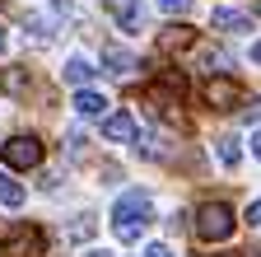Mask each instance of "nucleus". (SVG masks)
Returning a JSON list of instances; mask_svg holds the SVG:
<instances>
[{
	"label": "nucleus",
	"instance_id": "18",
	"mask_svg": "<svg viewBox=\"0 0 261 257\" xmlns=\"http://www.w3.org/2000/svg\"><path fill=\"white\" fill-rule=\"evenodd\" d=\"M70 234H75V239H89V234H93V220L80 215V224H70Z\"/></svg>",
	"mask_w": 261,
	"mask_h": 257
},
{
	"label": "nucleus",
	"instance_id": "6",
	"mask_svg": "<svg viewBox=\"0 0 261 257\" xmlns=\"http://www.w3.org/2000/svg\"><path fill=\"white\" fill-rule=\"evenodd\" d=\"M75 112L84 122H108V99L98 89H75Z\"/></svg>",
	"mask_w": 261,
	"mask_h": 257
},
{
	"label": "nucleus",
	"instance_id": "20",
	"mask_svg": "<svg viewBox=\"0 0 261 257\" xmlns=\"http://www.w3.org/2000/svg\"><path fill=\"white\" fill-rule=\"evenodd\" d=\"M247 224H256V229H261V201H252V206H247Z\"/></svg>",
	"mask_w": 261,
	"mask_h": 257
},
{
	"label": "nucleus",
	"instance_id": "15",
	"mask_svg": "<svg viewBox=\"0 0 261 257\" xmlns=\"http://www.w3.org/2000/svg\"><path fill=\"white\" fill-rule=\"evenodd\" d=\"M0 89H5V94H23L28 89V71L23 66H10L5 75H0Z\"/></svg>",
	"mask_w": 261,
	"mask_h": 257
},
{
	"label": "nucleus",
	"instance_id": "7",
	"mask_svg": "<svg viewBox=\"0 0 261 257\" xmlns=\"http://www.w3.org/2000/svg\"><path fill=\"white\" fill-rule=\"evenodd\" d=\"M103 136H108L112 145H130V141H136V117H130V112H108Z\"/></svg>",
	"mask_w": 261,
	"mask_h": 257
},
{
	"label": "nucleus",
	"instance_id": "16",
	"mask_svg": "<svg viewBox=\"0 0 261 257\" xmlns=\"http://www.w3.org/2000/svg\"><path fill=\"white\" fill-rule=\"evenodd\" d=\"M215 154H219V164H224V169H233V164H238V141H233V136H224Z\"/></svg>",
	"mask_w": 261,
	"mask_h": 257
},
{
	"label": "nucleus",
	"instance_id": "22",
	"mask_svg": "<svg viewBox=\"0 0 261 257\" xmlns=\"http://www.w3.org/2000/svg\"><path fill=\"white\" fill-rule=\"evenodd\" d=\"M252 154H256V159H261V131H256V136H252Z\"/></svg>",
	"mask_w": 261,
	"mask_h": 257
},
{
	"label": "nucleus",
	"instance_id": "1",
	"mask_svg": "<svg viewBox=\"0 0 261 257\" xmlns=\"http://www.w3.org/2000/svg\"><path fill=\"white\" fill-rule=\"evenodd\" d=\"M149 220H154V197H149V192L136 187V192H121V197H117V206H112V234L121 243H136Z\"/></svg>",
	"mask_w": 261,
	"mask_h": 257
},
{
	"label": "nucleus",
	"instance_id": "5",
	"mask_svg": "<svg viewBox=\"0 0 261 257\" xmlns=\"http://www.w3.org/2000/svg\"><path fill=\"white\" fill-rule=\"evenodd\" d=\"M201 99H205L215 112H233V103L243 99V89H238V80H233V75H210V80H205V89H201Z\"/></svg>",
	"mask_w": 261,
	"mask_h": 257
},
{
	"label": "nucleus",
	"instance_id": "2",
	"mask_svg": "<svg viewBox=\"0 0 261 257\" xmlns=\"http://www.w3.org/2000/svg\"><path fill=\"white\" fill-rule=\"evenodd\" d=\"M191 229H196V239H201V243H224L228 234H233V206H224V201L196 206Z\"/></svg>",
	"mask_w": 261,
	"mask_h": 257
},
{
	"label": "nucleus",
	"instance_id": "8",
	"mask_svg": "<svg viewBox=\"0 0 261 257\" xmlns=\"http://www.w3.org/2000/svg\"><path fill=\"white\" fill-rule=\"evenodd\" d=\"M93 75H98V71H93V61H89L84 52H75L70 61H65V71H61V80H65V84H75V89H89Z\"/></svg>",
	"mask_w": 261,
	"mask_h": 257
},
{
	"label": "nucleus",
	"instance_id": "21",
	"mask_svg": "<svg viewBox=\"0 0 261 257\" xmlns=\"http://www.w3.org/2000/svg\"><path fill=\"white\" fill-rule=\"evenodd\" d=\"M243 117H247V122H256V117H261V99H256V103H247V108H243Z\"/></svg>",
	"mask_w": 261,
	"mask_h": 257
},
{
	"label": "nucleus",
	"instance_id": "23",
	"mask_svg": "<svg viewBox=\"0 0 261 257\" xmlns=\"http://www.w3.org/2000/svg\"><path fill=\"white\" fill-rule=\"evenodd\" d=\"M89 257H112V252H108V248H93V252H89Z\"/></svg>",
	"mask_w": 261,
	"mask_h": 257
},
{
	"label": "nucleus",
	"instance_id": "12",
	"mask_svg": "<svg viewBox=\"0 0 261 257\" xmlns=\"http://www.w3.org/2000/svg\"><path fill=\"white\" fill-rule=\"evenodd\" d=\"M23 197H28V192H23V182H14V178H10V169H5V173H0V206L19 211V206H23Z\"/></svg>",
	"mask_w": 261,
	"mask_h": 257
},
{
	"label": "nucleus",
	"instance_id": "10",
	"mask_svg": "<svg viewBox=\"0 0 261 257\" xmlns=\"http://www.w3.org/2000/svg\"><path fill=\"white\" fill-rule=\"evenodd\" d=\"M191 61H196V71H210V75L228 71V56H224L219 47H196V52H191Z\"/></svg>",
	"mask_w": 261,
	"mask_h": 257
},
{
	"label": "nucleus",
	"instance_id": "25",
	"mask_svg": "<svg viewBox=\"0 0 261 257\" xmlns=\"http://www.w3.org/2000/svg\"><path fill=\"white\" fill-rule=\"evenodd\" d=\"M0 52H5V28H0Z\"/></svg>",
	"mask_w": 261,
	"mask_h": 257
},
{
	"label": "nucleus",
	"instance_id": "11",
	"mask_svg": "<svg viewBox=\"0 0 261 257\" xmlns=\"http://www.w3.org/2000/svg\"><path fill=\"white\" fill-rule=\"evenodd\" d=\"M117 24H121V33H140L145 5H140V0H126V5H117Z\"/></svg>",
	"mask_w": 261,
	"mask_h": 257
},
{
	"label": "nucleus",
	"instance_id": "14",
	"mask_svg": "<svg viewBox=\"0 0 261 257\" xmlns=\"http://www.w3.org/2000/svg\"><path fill=\"white\" fill-rule=\"evenodd\" d=\"M103 66L121 80V75H130V71H136V56H130V52H117V47H108V52H103Z\"/></svg>",
	"mask_w": 261,
	"mask_h": 257
},
{
	"label": "nucleus",
	"instance_id": "19",
	"mask_svg": "<svg viewBox=\"0 0 261 257\" xmlns=\"http://www.w3.org/2000/svg\"><path fill=\"white\" fill-rule=\"evenodd\" d=\"M140 257H173V252H168V248H163V243H149V248H145Z\"/></svg>",
	"mask_w": 261,
	"mask_h": 257
},
{
	"label": "nucleus",
	"instance_id": "13",
	"mask_svg": "<svg viewBox=\"0 0 261 257\" xmlns=\"http://www.w3.org/2000/svg\"><path fill=\"white\" fill-rule=\"evenodd\" d=\"M196 38H191V28H182V24H173V28H163L159 33V47L163 52H182V47H191Z\"/></svg>",
	"mask_w": 261,
	"mask_h": 257
},
{
	"label": "nucleus",
	"instance_id": "9",
	"mask_svg": "<svg viewBox=\"0 0 261 257\" xmlns=\"http://www.w3.org/2000/svg\"><path fill=\"white\" fill-rule=\"evenodd\" d=\"M210 24L219 28V33H247V28H252V19H247V14L228 10V5H224V10H215V14H210Z\"/></svg>",
	"mask_w": 261,
	"mask_h": 257
},
{
	"label": "nucleus",
	"instance_id": "3",
	"mask_svg": "<svg viewBox=\"0 0 261 257\" xmlns=\"http://www.w3.org/2000/svg\"><path fill=\"white\" fill-rule=\"evenodd\" d=\"M42 141L38 136H10L5 145H0V159H5V169L10 173H23V169H38L42 164Z\"/></svg>",
	"mask_w": 261,
	"mask_h": 257
},
{
	"label": "nucleus",
	"instance_id": "24",
	"mask_svg": "<svg viewBox=\"0 0 261 257\" xmlns=\"http://www.w3.org/2000/svg\"><path fill=\"white\" fill-rule=\"evenodd\" d=\"M252 61H256V66H261V42H256V47H252Z\"/></svg>",
	"mask_w": 261,
	"mask_h": 257
},
{
	"label": "nucleus",
	"instance_id": "4",
	"mask_svg": "<svg viewBox=\"0 0 261 257\" xmlns=\"http://www.w3.org/2000/svg\"><path fill=\"white\" fill-rule=\"evenodd\" d=\"M47 252V234L38 224H14L0 243V257H42Z\"/></svg>",
	"mask_w": 261,
	"mask_h": 257
},
{
	"label": "nucleus",
	"instance_id": "17",
	"mask_svg": "<svg viewBox=\"0 0 261 257\" xmlns=\"http://www.w3.org/2000/svg\"><path fill=\"white\" fill-rule=\"evenodd\" d=\"M196 5V0H159V10H168V14H187Z\"/></svg>",
	"mask_w": 261,
	"mask_h": 257
},
{
	"label": "nucleus",
	"instance_id": "26",
	"mask_svg": "<svg viewBox=\"0 0 261 257\" xmlns=\"http://www.w3.org/2000/svg\"><path fill=\"white\" fill-rule=\"evenodd\" d=\"M256 10H261V5H256Z\"/></svg>",
	"mask_w": 261,
	"mask_h": 257
}]
</instances>
